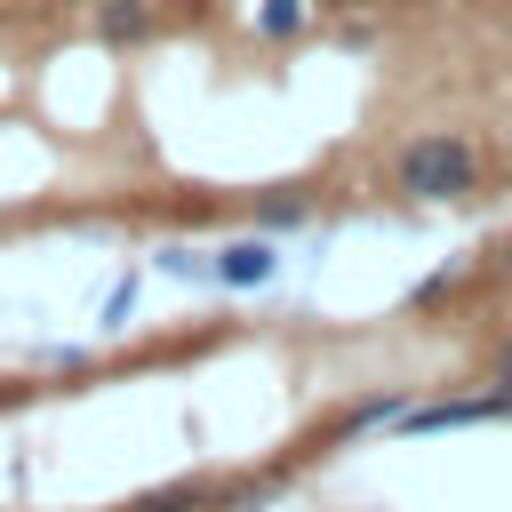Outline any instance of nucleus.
Returning <instances> with one entry per match:
<instances>
[{
	"label": "nucleus",
	"mask_w": 512,
	"mask_h": 512,
	"mask_svg": "<svg viewBox=\"0 0 512 512\" xmlns=\"http://www.w3.org/2000/svg\"><path fill=\"white\" fill-rule=\"evenodd\" d=\"M480 176H488V152H480L472 128H424V136H408V144L392 152V192H400V200H424V208L472 200Z\"/></svg>",
	"instance_id": "f257e3e1"
},
{
	"label": "nucleus",
	"mask_w": 512,
	"mask_h": 512,
	"mask_svg": "<svg viewBox=\"0 0 512 512\" xmlns=\"http://www.w3.org/2000/svg\"><path fill=\"white\" fill-rule=\"evenodd\" d=\"M304 216H312L304 192H264V200H256V232H296Z\"/></svg>",
	"instance_id": "1a4fd4ad"
},
{
	"label": "nucleus",
	"mask_w": 512,
	"mask_h": 512,
	"mask_svg": "<svg viewBox=\"0 0 512 512\" xmlns=\"http://www.w3.org/2000/svg\"><path fill=\"white\" fill-rule=\"evenodd\" d=\"M496 416H512L504 392H456V400H416L400 416V432H464V424H496Z\"/></svg>",
	"instance_id": "f03ea898"
},
{
	"label": "nucleus",
	"mask_w": 512,
	"mask_h": 512,
	"mask_svg": "<svg viewBox=\"0 0 512 512\" xmlns=\"http://www.w3.org/2000/svg\"><path fill=\"white\" fill-rule=\"evenodd\" d=\"M272 272H280L272 232H240V240H224V248L208 256V280H224V288H264Z\"/></svg>",
	"instance_id": "7ed1b4c3"
},
{
	"label": "nucleus",
	"mask_w": 512,
	"mask_h": 512,
	"mask_svg": "<svg viewBox=\"0 0 512 512\" xmlns=\"http://www.w3.org/2000/svg\"><path fill=\"white\" fill-rule=\"evenodd\" d=\"M496 280H504V288H512V232H504V240H496Z\"/></svg>",
	"instance_id": "ddd939ff"
},
{
	"label": "nucleus",
	"mask_w": 512,
	"mask_h": 512,
	"mask_svg": "<svg viewBox=\"0 0 512 512\" xmlns=\"http://www.w3.org/2000/svg\"><path fill=\"white\" fill-rule=\"evenodd\" d=\"M488 392H504V400H512V336L488 352Z\"/></svg>",
	"instance_id": "f8f14e48"
},
{
	"label": "nucleus",
	"mask_w": 512,
	"mask_h": 512,
	"mask_svg": "<svg viewBox=\"0 0 512 512\" xmlns=\"http://www.w3.org/2000/svg\"><path fill=\"white\" fill-rule=\"evenodd\" d=\"M504 168H512V144H504Z\"/></svg>",
	"instance_id": "4468645a"
},
{
	"label": "nucleus",
	"mask_w": 512,
	"mask_h": 512,
	"mask_svg": "<svg viewBox=\"0 0 512 512\" xmlns=\"http://www.w3.org/2000/svg\"><path fill=\"white\" fill-rule=\"evenodd\" d=\"M120 512H216V480H168V488H144L136 504Z\"/></svg>",
	"instance_id": "423d86ee"
},
{
	"label": "nucleus",
	"mask_w": 512,
	"mask_h": 512,
	"mask_svg": "<svg viewBox=\"0 0 512 512\" xmlns=\"http://www.w3.org/2000/svg\"><path fill=\"white\" fill-rule=\"evenodd\" d=\"M160 32V8L152 0H96V40L104 48H136Z\"/></svg>",
	"instance_id": "39448f33"
},
{
	"label": "nucleus",
	"mask_w": 512,
	"mask_h": 512,
	"mask_svg": "<svg viewBox=\"0 0 512 512\" xmlns=\"http://www.w3.org/2000/svg\"><path fill=\"white\" fill-rule=\"evenodd\" d=\"M280 496V472H264V480H216V512H264Z\"/></svg>",
	"instance_id": "6e6552de"
},
{
	"label": "nucleus",
	"mask_w": 512,
	"mask_h": 512,
	"mask_svg": "<svg viewBox=\"0 0 512 512\" xmlns=\"http://www.w3.org/2000/svg\"><path fill=\"white\" fill-rule=\"evenodd\" d=\"M416 408V392H360L352 408H336V424H328V440H360V432H400V416Z\"/></svg>",
	"instance_id": "20e7f679"
},
{
	"label": "nucleus",
	"mask_w": 512,
	"mask_h": 512,
	"mask_svg": "<svg viewBox=\"0 0 512 512\" xmlns=\"http://www.w3.org/2000/svg\"><path fill=\"white\" fill-rule=\"evenodd\" d=\"M128 312H136V272H128V280L104 296V328H128Z\"/></svg>",
	"instance_id": "9b49d317"
},
{
	"label": "nucleus",
	"mask_w": 512,
	"mask_h": 512,
	"mask_svg": "<svg viewBox=\"0 0 512 512\" xmlns=\"http://www.w3.org/2000/svg\"><path fill=\"white\" fill-rule=\"evenodd\" d=\"M160 272H176V280H192V272H208V256H192L184 240H168V248H160Z\"/></svg>",
	"instance_id": "9d476101"
},
{
	"label": "nucleus",
	"mask_w": 512,
	"mask_h": 512,
	"mask_svg": "<svg viewBox=\"0 0 512 512\" xmlns=\"http://www.w3.org/2000/svg\"><path fill=\"white\" fill-rule=\"evenodd\" d=\"M256 32L264 40H304L312 32V0H256Z\"/></svg>",
	"instance_id": "0eeeda50"
}]
</instances>
